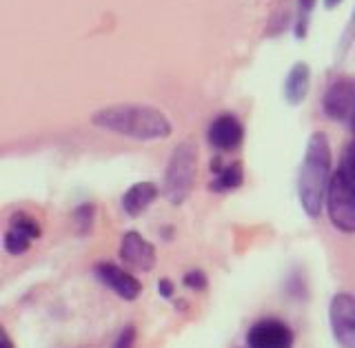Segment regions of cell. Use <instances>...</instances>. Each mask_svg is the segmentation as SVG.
<instances>
[{
	"instance_id": "cell-6",
	"label": "cell",
	"mask_w": 355,
	"mask_h": 348,
	"mask_svg": "<svg viewBox=\"0 0 355 348\" xmlns=\"http://www.w3.org/2000/svg\"><path fill=\"white\" fill-rule=\"evenodd\" d=\"M249 348H293V331L280 320H260L247 333Z\"/></svg>"
},
{
	"instance_id": "cell-5",
	"label": "cell",
	"mask_w": 355,
	"mask_h": 348,
	"mask_svg": "<svg viewBox=\"0 0 355 348\" xmlns=\"http://www.w3.org/2000/svg\"><path fill=\"white\" fill-rule=\"evenodd\" d=\"M329 322L336 342L342 348H355V297L351 293H338L331 299Z\"/></svg>"
},
{
	"instance_id": "cell-16",
	"label": "cell",
	"mask_w": 355,
	"mask_h": 348,
	"mask_svg": "<svg viewBox=\"0 0 355 348\" xmlns=\"http://www.w3.org/2000/svg\"><path fill=\"white\" fill-rule=\"evenodd\" d=\"M73 222H76V229L78 233H87L92 231V224H94V205H83L73 211Z\"/></svg>"
},
{
	"instance_id": "cell-1",
	"label": "cell",
	"mask_w": 355,
	"mask_h": 348,
	"mask_svg": "<svg viewBox=\"0 0 355 348\" xmlns=\"http://www.w3.org/2000/svg\"><path fill=\"white\" fill-rule=\"evenodd\" d=\"M331 144L322 131L309 138L297 175V198L309 218H320L331 184Z\"/></svg>"
},
{
	"instance_id": "cell-10",
	"label": "cell",
	"mask_w": 355,
	"mask_h": 348,
	"mask_svg": "<svg viewBox=\"0 0 355 348\" xmlns=\"http://www.w3.org/2000/svg\"><path fill=\"white\" fill-rule=\"evenodd\" d=\"M242 138H244V129L240 125V120L231 114L218 116L209 127L211 147H216L220 151H231V149L240 147Z\"/></svg>"
},
{
	"instance_id": "cell-24",
	"label": "cell",
	"mask_w": 355,
	"mask_h": 348,
	"mask_svg": "<svg viewBox=\"0 0 355 348\" xmlns=\"http://www.w3.org/2000/svg\"><path fill=\"white\" fill-rule=\"evenodd\" d=\"M351 129H353V136H355V105H353V114H351Z\"/></svg>"
},
{
	"instance_id": "cell-17",
	"label": "cell",
	"mask_w": 355,
	"mask_h": 348,
	"mask_svg": "<svg viewBox=\"0 0 355 348\" xmlns=\"http://www.w3.org/2000/svg\"><path fill=\"white\" fill-rule=\"evenodd\" d=\"M315 0H297V9H300V18H297V25H295V36L297 38H304L306 36V25H309V14L313 9Z\"/></svg>"
},
{
	"instance_id": "cell-8",
	"label": "cell",
	"mask_w": 355,
	"mask_h": 348,
	"mask_svg": "<svg viewBox=\"0 0 355 348\" xmlns=\"http://www.w3.org/2000/svg\"><path fill=\"white\" fill-rule=\"evenodd\" d=\"M96 277L107 288L114 290L118 297L127 299V302H133L142 290V286H140V282L136 277H133L129 271H125V268H120V266L111 264V262L96 264Z\"/></svg>"
},
{
	"instance_id": "cell-19",
	"label": "cell",
	"mask_w": 355,
	"mask_h": 348,
	"mask_svg": "<svg viewBox=\"0 0 355 348\" xmlns=\"http://www.w3.org/2000/svg\"><path fill=\"white\" fill-rule=\"evenodd\" d=\"M353 40H355V9H353V16H351V20H349L347 29H344V33H342V40H340V55H344V53L349 51V47L353 44Z\"/></svg>"
},
{
	"instance_id": "cell-23",
	"label": "cell",
	"mask_w": 355,
	"mask_h": 348,
	"mask_svg": "<svg viewBox=\"0 0 355 348\" xmlns=\"http://www.w3.org/2000/svg\"><path fill=\"white\" fill-rule=\"evenodd\" d=\"M340 3H342V0H324V7H327V9H336Z\"/></svg>"
},
{
	"instance_id": "cell-12",
	"label": "cell",
	"mask_w": 355,
	"mask_h": 348,
	"mask_svg": "<svg viewBox=\"0 0 355 348\" xmlns=\"http://www.w3.org/2000/svg\"><path fill=\"white\" fill-rule=\"evenodd\" d=\"M311 69L306 62H295L284 80V98L288 105H300L309 94Z\"/></svg>"
},
{
	"instance_id": "cell-13",
	"label": "cell",
	"mask_w": 355,
	"mask_h": 348,
	"mask_svg": "<svg viewBox=\"0 0 355 348\" xmlns=\"http://www.w3.org/2000/svg\"><path fill=\"white\" fill-rule=\"evenodd\" d=\"M211 171H216V180L211 182L214 191H233L244 182L242 162H231L227 166H220V162H211Z\"/></svg>"
},
{
	"instance_id": "cell-3",
	"label": "cell",
	"mask_w": 355,
	"mask_h": 348,
	"mask_svg": "<svg viewBox=\"0 0 355 348\" xmlns=\"http://www.w3.org/2000/svg\"><path fill=\"white\" fill-rule=\"evenodd\" d=\"M198 173V151L191 142L178 144L175 151L171 153L169 166L164 173L162 195L171 202V205H182L189 198L196 182Z\"/></svg>"
},
{
	"instance_id": "cell-11",
	"label": "cell",
	"mask_w": 355,
	"mask_h": 348,
	"mask_svg": "<svg viewBox=\"0 0 355 348\" xmlns=\"http://www.w3.org/2000/svg\"><path fill=\"white\" fill-rule=\"evenodd\" d=\"M158 193L160 191L153 182H138L122 195V209H125L127 216L136 218L153 205V200L158 198Z\"/></svg>"
},
{
	"instance_id": "cell-7",
	"label": "cell",
	"mask_w": 355,
	"mask_h": 348,
	"mask_svg": "<svg viewBox=\"0 0 355 348\" xmlns=\"http://www.w3.org/2000/svg\"><path fill=\"white\" fill-rule=\"evenodd\" d=\"M120 260L136 271H151L155 266V249L140 233L127 231L120 240Z\"/></svg>"
},
{
	"instance_id": "cell-2",
	"label": "cell",
	"mask_w": 355,
	"mask_h": 348,
	"mask_svg": "<svg viewBox=\"0 0 355 348\" xmlns=\"http://www.w3.org/2000/svg\"><path fill=\"white\" fill-rule=\"evenodd\" d=\"M98 129L114 131L133 140H164L171 136V122L160 109L142 105H114L94 114Z\"/></svg>"
},
{
	"instance_id": "cell-15",
	"label": "cell",
	"mask_w": 355,
	"mask_h": 348,
	"mask_svg": "<svg viewBox=\"0 0 355 348\" xmlns=\"http://www.w3.org/2000/svg\"><path fill=\"white\" fill-rule=\"evenodd\" d=\"M31 242H33V240H29L27 235H22V233H18V231H14V229H7L5 238H3L5 251L11 253V255H20V253L29 251Z\"/></svg>"
},
{
	"instance_id": "cell-18",
	"label": "cell",
	"mask_w": 355,
	"mask_h": 348,
	"mask_svg": "<svg viewBox=\"0 0 355 348\" xmlns=\"http://www.w3.org/2000/svg\"><path fill=\"white\" fill-rule=\"evenodd\" d=\"M182 282H184L187 288H191V290H202V288H207V275L196 268V271H189L182 277Z\"/></svg>"
},
{
	"instance_id": "cell-4",
	"label": "cell",
	"mask_w": 355,
	"mask_h": 348,
	"mask_svg": "<svg viewBox=\"0 0 355 348\" xmlns=\"http://www.w3.org/2000/svg\"><path fill=\"white\" fill-rule=\"evenodd\" d=\"M327 211L331 224L342 233H355V186L340 171L333 173L329 193H327Z\"/></svg>"
},
{
	"instance_id": "cell-21",
	"label": "cell",
	"mask_w": 355,
	"mask_h": 348,
	"mask_svg": "<svg viewBox=\"0 0 355 348\" xmlns=\"http://www.w3.org/2000/svg\"><path fill=\"white\" fill-rule=\"evenodd\" d=\"M158 293L162 297H171L173 295V284H171V279H160L158 282Z\"/></svg>"
},
{
	"instance_id": "cell-20",
	"label": "cell",
	"mask_w": 355,
	"mask_h": 348,
	"mask_svg": "<svg viewBox=\"0 0 355 348\" xmlns=\"http://www.w3.org/2000/svg\"><path fill=\"white\" fill-rule=\"evenodd\" d=\"M133 342H136V327H125L120 331L118 340L114 342V348H133Z\"/></svg>"
},
{
	"instance_id": "cell-14",
	"label": "cell",
	"mask_w": 355,
	"mask_h": 348,
	"mask_svg": "<svg viewBox=\"0 0 355 348\" xmlns=\"http://www.w3.org/2000/svg\"><path fill=\"white\" fill-rule=\"evenodd\" d=\"M9 229H14L22 235H27L29 240H38L40 238V224L33 220L27 213H14V216L9 218Z\"/></svg>"
},
{
	"instance_id": "cell-9",
	"label": "cell",
	"mask_w": 355,
	"mask_h": 348,
	"mask_svg": "<svg viewBox=\"0 0 355 348\" xmlns=\"http://www.w3.org/2000/svg\"><path fill=\"white\" fill-rule=\"evenodd\" d=\"M355 105V82L338 80L324 94V114L331 120H351Z\"/></svg>"
},
{
	"instance_id": "cell-22",
	"label": "cell",
	"mask_w": 355,
	"mask_h": 348,
	"mask_svg": "<svg viewBox=\"0 0 355 348\" xmlns=\"http://www.w3.org/2000/svg\"><path fill=\"white\" fill-rule=\"evenodd\" d=\"M3 348H14V344H11V340H9L7 331H3Z\"/></svg>"
}]
</instances>
